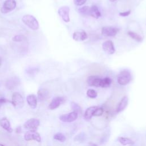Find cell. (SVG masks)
I'll use <instances>...</instances> for the list:
<instances>
[{
  "instance_id": "obj_1",
  "label": "cell",
  "mask_w": 146,
  "mask_h": 146,
  "mask_svg": "<svg viewBox=\"0 0 146 146\" xmlns=\"http://www.w3.org/2000/svg\"><path fill=\"white\" fill-rule=\"evenodd\" d=\"M132 80L131 72L127 70L121 71L117 77L118 83L121 86H126L128 85Z\"/></svg>"
},
{
  "instance_id": "obj_2",
  "label": "cell",
  "mask_w": 146,
  "mask_h": 146,
  "mask_svg": "<svg viewBox=\"0 0 146 146\" xmlns=\"http://www.w3.org/2000/svg\"><path fill=\"white\" fill-rule=\"evenodd\" d=\"M23 22L33 30H37L39 29V25L37 20L33 16L27 14L22 18Z\"/></svg>"
},
{
  "instance_id": "obj_3",
  "label": "cell",
  "mask_w": 146,
  "mask_h": 146,
  "mask_svg": "<svg viewBox=\"0 0 146 146\" xmlns=\"http://www.w3.org/2000/svg\"><path fill=\"white\" fill-rule=\"evenodd\" d=\"M78 117V114L76 111H72L68 114L62 115L59 119L61 121L65 123H71L76 121Z\"/></svg>"
},
{
  "instance_id": "obj_4",
  "label": "cell",
  "mask_w": 146,
  "mask_h": 146,
  "mask_svg": "<svg viewBox=\"0 0 146 146\" xmlns=\"http://www.w3.org/2000/svg\"><path fill=\"white\" fill-rule=\"evenodd\" d=\"M12 103L13 106L17 109H21L24 105V101L22 95L18 93H14L12 95Z\"/></svg>"
},
{
  "instance_id": "obj_5",
  "label": "cell",
  "mask_w": 146,
  "mask_h": 146,
  "mask_svg": "<svg viewBox=\"0 0 146 146\" xmlns=\"http://www.w3.org/2000/svg\"><path fill=\"white\" fill-rule=\"evenodd\" d=\"M16 7V2L15 0H6L4 2L1 12L2 13L6 14L13 11Z\"/></svg>"
},
{
  "instance_id": "obj_6",
  "label": "cell",
  "mask_w": 146,
  "mask_h": 146,
  "mask_svg": "<svg viewBox=\"0 0 146 146\" xmlns=\"http://www.w3.org/2000/svg\"><path fill=\"white\" fill-rule=\"evenodd\" d=\"M24 139L26 141L36 140L38 142L41 141V137L38 132L36 131L29 130L27 131L24 135Z\"/></svg>"
},
{
  "instance_id": "obj_7",
  "label": "cell",
  "mask_w": 146,
  "mask_h": 146,
  "mask_svg": "<svg viewBox=\"0 0 146 146\" xmlns=\"http://www.w3.org/2000/svg\"><path fill=\"white\" fill-rule=\"evenodd\" d=\"M119 29L110 26H105L102 29V34L106 37H115L119 32Z\"/></svg>"
},
{
  "instance_id": "obj_8",
  "label": "cell",
  "mask_w": 146,
  "mask_h": 146,
  "mask_svg": "<svg viewBox=\"0 0 146 146\" xmlns=\"http://www.w3.org/2000/svg\"><path fill=\"white\" fill-rule=\"evenodd\" d=\"M40 122L38 119L36 118H32L29 119L24 124V127L29 130L36 131L39 126Z\"/></svg>"
},
{
  "instance_id": "obj_9",
  "label": "cell",
  "mask_w": 146,
  "mask_h": 146,
  "mask_svg": "<svg viewBox=\"0 0 146 146\" xmlns=\"http://www.w3.org/2000/svg\"><path fill=\"white\" fill-rule=\"evenodd\" d=\"M70 8L68 7H62L60 8L58 10V14L62 19L66 22H68L70 21Z\"/></svg>"
},
{
  "instance_id": "obj_10",
  "label": "cell",
  "mask_w": 146,
  "mask_h": 146,
  "mask_svg": "<svg viewBox=\"0 0 146 146\" xmlns=\"http://www.w3.org/2000/svg\"><path fill=\"white\" fill-rule=\"evenodd\" d=\"M102 49L103 51L109 54H113L115 52V49L113 42L110 41H105L102 45Z\"/></svg>"
},
{
  "instance_id": "obj_11",
  "label": "cell",
  "mask_w": 146,
  "mask_h": 146,
  "mask_svg": "<svg viewBox=\"0 0 146 146\" xmlns=\"http://www.w3.org/2000/svg\"><path fill=\"white\" fill-rule=\"evenodd\" d=\"M102 80L101 78L97 76H90L87 80V84L90 86H94L96 87H101L102 85Z\"/></svg>"
},
{
  "instance_id": "obj_12",
  "label": "cell",
  "mask_w": 146,
  "mask_h": 146,
  "mask_svg": "<svg viewBox=\"0 0 146 146\" xmlns=\"http://www.w3.org/2000/svg\"><path fill=\"white\" fill-rule=\"evenodd\" d=\"M64 102V98L61 97H57L53 99L51 102H50L49 108L50 110H55L58 108L61 104H62Z\"/></svg>"
},
{
  "instance_id": "obj_13",
  "label": "cell",
  "mask_w": 146,
  "mask_h": 146,
  "mask_svg": "<svg viewBox=\"0 0 146 146\" xmlns=\"http://www.w3.org/2000/svg\"><path fill=\"white\" fill-rule=\"evenodd\" d=\"M128 103V98L127 96H124L118 103L116 108V113H120L122 112L127 107Z\"/></svg>"
},
{
  "instance_id": "obj_14",
  "label": "cell",
  "mask_w": 146,
  "mask_h": 146,
  "mask_svg": "<svg viewBox=\"0 0 146 146\" xmlns=\"http://www.w3.org/2000/svg\"><path fill=\"white\" fill-rule=\"evenodd\" d=\"M72 38L76 41H83L87 39L88 36L85 31L76 32L73 34Z\"/></svg>"
},
{
  "instance_id": "obj_15",
  "label": "cell",
  "mask_w": 146,
  "mask_h": 146,
  "mask_svg": "<svg viewBox=\"0 0 146 146\" xmlns=\"http://www.w3.org/2000/svg\"><path fill=\"white\" fill-rule=\"evenodd\" d=\"M0 126L8 132L11 133L13 132V129L11 127V123L9 120L6 118H3L0 119Z\"/></svg>"
},
{
  "instance_id": "obj_16",
  "label": "cell",
  "mask_w": 146,
  "mask_h": 146,
  "mask_svg": "<svg viewBox=\"0 0 146 146\" xmlns=\"http://www.w3.org/2000/svg\"><path fill=\"white\" fill-rule=\"evenodd\" d=\"M26 100H27L28 105H29V106L31 108L34 109L37 107L38 99H37V97L35 95H34V94L29 95L27 97Z\"/></svg>"
},
{
  "instance_id": "obj_17",
  "label": "cell",
  "mask_w": 146,
  "mask_h": 146,
  "mask_svg": "<svg viewBox=\"0 0 146 146\" xmlns=\"http://www.w3.org/2000/svg\"><path fill=\"white\" fill-rule=\"evenodd\" d=\"M98 107V106H91L86 109L85 112L84 118L86 120H90L93 116H94V113L95 110Z\"/></svg>"
},
{
  "instance_id": "obj_18",
  "label": "cell",
  "mask_w": 146,
  "mask_h": 146,
  "mask_svg": "<svg viewBox=\"0 0 146 146\" xmlns=\"http://www.w3.org/2000/svg\"><path fill=\"white\" fill-rule=\"evenodd\" d=\"M49 93L48 90L45 89H41L38 91L37 99L39 101H44L49 98Z\"/></svg>"
},
{
  "instance_id": "obj_19",
  "label": "cell",
  "mask_w": 146,
  "mask_h": 146,
  "mask_svg": "<svg viewBox=\"0 0 146 146\" xmlns=\"http://www.w3.org/2000/svg\"><path fill=\"white\" fill-rule=\"evenodd\" d=\"M19 80L16 78H12L8 80L6 82V86L9 90L14 89L18 85Z\"/></svg>"
},
{
  "instance_id": "obj_20",
  "label": "cell",
  "mask_w": 146,
  "mask_h": 146,
  "mask_svg": "<svg viewBox=\"0 0 146 146\" xmlns=\"http://www.w3.org/2000/svg\"><path fill=\"white\" fill-rule=\"evenodd\" d=\"M90 16L94 17V18L98 19L101 17V13L98 9V7L95 5H93L90 7Z\"/></svg>"
},
{
  "instance_id": "obj_21",
  "label": "cell",
  "mask_w": 146,
  "mask_h": 146,
  "mask_svg": "<svg viewBox=\"0 0 146 146\" xmlns=\"http://www.w3.org/2000/svg\"><path fill=\"white\" fill-rule=\"evenodd\" d=\"M118 141L122 144L123 145H132L134 143V141L131 139L126 137H119L118 139Z\"/></svg>"
},
{
  "instance_id": "obj_22",
  "label": "cell",
  "mask_w": 146,
  "mask_h": 146,
  "mask_svg": "<svg viewBox=\"0 0 146 146\" xmlns=\"http://www.w3.org/2000/svg\"><path fill=\"white\" fill-rule=\"evenodd\" d=\"M127 34L128 35L129 37H130L131 38H132L133 39L139 42H141L143 41V38L139 36V34H137V33H135V32H131V31H130L127 33Z\"/></svg>"
},
{
  "instance_id": "obj_23",
  "label": "cell",
  "mask_w": 146,
  "mask_h": 146,
  "mask_svg": "<svg viewBox=\"0 0 146 146\" xmlns=\"http://www.w3.org/2000/svg\"><path fill=\"white\" fill-rule=\"evenodd\" d=\"M112 84V80L109 77H106L102 80L101 87H109Z\"/></svg>"
},
{
  "instance_id": "obj_24",
  "label": "cell",
  "mask_w": 146,
  "mask_h": 146,
  "mask_svg": "<svg viewBox=\"0 0 146 146\" xmlns=\"http://www.w3.org/2000/svg\"><path fill=\"white\" fill-rule=\"evenodd\" d=\"M79 13L83 16H89L90 12V7L85 6L78 9Z\"/></svg>"
},
{
  "instance_id": "obj_25",
  "label": "cell",
  "mask_w": 146,
  "mask_h": 146,
  "mask_svg": "<svg viewBox=\"0 0 146 146\" xmlns=\"http://www.w3.org/2000/svg\"><path fill=\"white\" fill-rule=\"evenodd\" d=\"M53 138L55 140L59 141L61 142H64L66 139V136L63 134L60 133V132H58V133H57L56 134H55L54 135Z\"/></svg>"
},
{
  "instance_id": "obj_26",
  "label": "cell",
  "mask_w": 146,
  "mask_h": 146,
  "mask_svg": "<svg viewBox=\"0 0 146 146\" xmlns=\"http://www.w3.org/2000/svg\"><path fill=\"white\" fill-rule=\"evenodd\" d=\"M87 95L88 97L91 98V99H94L96 98L98 96V93L97 92L93 90V89H89L87 91Z\"/></svg>"
},
{
  "instance_id": "obj_27",
  "label": "cell",
  "mask_w": 146,
  "mask_h": 146,
  "mask_svg": "<svg viewBox=\"0 0 146 146\" xmlns=\"http://www.w3.org/2000/svg\"><path fill=\"white\" fill-rule=\"evenodd\" d=\"M71 106L72 109L74 110L73 111H76L78 114V112H80V113L82 112V109L77 103H76L75 102H72L71 104Z\"/></svg>"
},
{
  "instance_id": "obj_28",
  "label": "cell",
  "mask_w": 146,
  "mask_h": 146,
  "mask_svg": "<svg viewBox=\"0 0 146 146\" xmlns=\"http://www.w3.org/2000/svg\"><path fill=\"white\" fill-rule=\"evenodd\" d=\"M26 39V37L23 35H17L13 38L12 40L13 41L16 42H21L24 41Z\"/></svg>"
},
{
  "instance_id": "obj_29",
  "label": "cell",
  "mask_w": 146,
  "mask_h": 146,
  "mask_svg": "<svg viewBox=\"0 0 146 146\" xmlns=\"http://www.w3.org/2000/svg\"><path fill=\"white\" fill-rule=\"evenodd\" d=\"M104 112V110L102 107H98L95 111L94 113V116H102V114H103Z\"/></svg>"
},
{
  "instance_id": "obj_30",
  "label": "cell",
  "mask_w": 146,
  "mask_h": 146,
  "mask_svg": "<svg viewBox=\"0 0 146 146\" xmlns=\"http://www.w3.org/2000/svg\"><path fill=\"white\" fill-rule=\"evenodd\" d=\"M86 1L87 0H75L74 3L77 6H82L84 5Z\"/></svg>"
},
{
  "instance_id": "obj_31",
  "label": "cell",
  "mask_w": 146,
  "mask_h": 146,
  "mask_svg": "<svg viewBox=\"0 0 146 146\" xmlns=\"http://www.w3.org/2000/svg\"><path fill=\"white\" fill-rule=\"evenodd\" d=\"M131 13V11H128L127 12H123L119 13V16L122 17H127Z\"/></svg>"
},
{
  "instance_id": "obj_32",
  "label": "cell",
  "mask_w": 146,
  "mask_h": 146,
  "mask_svg": "<svg viewBox=\"0 0 146 146\" xmlns=\"http://www.w3.org/2000/svg\"><path fill=\"white\" fill-rule=\"evenodd\" d=\"M8 102H9V101L5 98H0V107L2 106V105L3 104H4Z\"/></svg>"
},
{
  "instance_id": "obj_33",
  "label": "cell",
  "mask_w": 146,
  "mask_h": 146,
  "mask_svg": "<svg viewBox=\"0 0 146 146\" xmlns=\"http://www.w3.org/2000/svg\"><path fill=\"white\" fill-rule=\"evenodd\" d=\"M89 145V146H98L97 144H96L95 143H93V142H90Z\"/></svg>"
},
{
  "instance_id": "obj_34",
  "label": "cell",
  "mask_w": 146,
  "mask_h": 146,
  "mask_svg": "<svg viewBox=\"0 0 146 146\" xmlns=\"http://www.w3.org/2000/svg\"><path fill=\"white\" fill-rule=\"evenodd\" d=\"M1 64H2V59H1V57H0V67H1Z\"/></svg>"
},
{
  "instance_id": "obj_35",
  "label": "cell",
  "mask_w": 146,
  "mask_h": 146,
  "mask_svg": "<svg viewBox=\"0 0 146 146\" xmlns=\"http://www.w3.org/2000/svg\"><path fill=\"white\" fill-rule=\"evenodd\" d=\"M109 1H110V2H114V1H116V0H109Z\"/></svg>"
},
{
  "instance_id": "obj_36",
  "label": "cell",
  "mask_w": 146,
  "mask_h": 146,
  "mask_svg": "<svg viewBox=\"0 0 146 146\" xmlns=\"http://www.w3.org/2000/svg\"><path fill=\"white\" fill-rule=\"evenodd\" d=\"M0 146H4L3 144H0Z\"/></svg>"
}]
</instances>
